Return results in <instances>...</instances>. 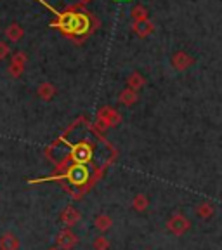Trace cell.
Segmentation results:
<instances>
[{"mask_svg": "<svg viewBox=\"0 0 222 250\" xmlns=\"http://www.w3.org/2000/svg\"><path fill=\"white\" fill-rule=\"evenodd\" d=\"M52 26L59 28L66 37H85L90 31V16L77 9L58 14V21Z\"/></svg>", "mask_w": 222, "mask_h": 250, "instance_id": "6da1fadb", "label": "cell"}, {"mask_svg": "<svg viewBox=\"0 0 222 250\" xmlns=\"http://www.w3.org/2000/svg\"><path fill=\"white\" fill-rule=\"evenodd\" d=\"M191 228V221L186 217V215L182 214H176L172 215L170 219H168L167 223V229L170 231V233L177 234V236H181V234H184L187 229Z\"/></svg>", "mask_w": 222, "mask_h": 250, "instance_id": "7a4b0ae2", "label": "cell"}, {"mask_svg": "<svg viewBox=\"0 0 222 250\" xmlns=\"http://www.w3.org/2000/svg\"><path fill=\"white\" fill-rule=\"evenodd\" d=\"M98 117H99V120L106 125V127H117V125L121 122V115L118 113L117 109L109 108V106H104V108L99 109Z\"/></svg>", "mask_w": 222, "mask_h": 250, "instance_id": "3957f363", "label": "cell"}, {"mask_svg": "<svg viewBox=\"0 0 222 250\" xmlns=\"http://www.w3.org/2000/svg\"><path fill=\"white\" fill-rule=\"evenodd\" d=\"M56 243H58L59 249L70 250V249H73V247L78 243V236L70 229V228H66V229L59 231L58 238H56Z\"/></svg>", "mask_w": 222, "mask_h": 250, "instance_id": "277c9868", "label": "cell"}, {"mask_svg": "<svg viewBox=\"0 0 222 250\" xmlns=\"http://www.w3.org/2000/svg\"><path fill=\"white\" fill-rule=\"evenodd\" d=\"M193 62H195L193 56H189L187 52H184V51H179V52H176V54L172 56V66L176 68L177 71H186L187 68L191 66Z\"/></svg>", "mask_w": 222, "mask_h": 250, "instance_id": "5b68a950", "label": "cell"}, {"mask_svg": "<svg viewBox=\"0 0 222 250\" xmlns=\"http://www.w3.org/2000/svg\"><path fill=\"white\" fill-rule=\"evenodd\" d=\"M66 177H68V181H71L73 184H82L83 181L89 179V170H87L82 164H77V165H73V167H70Z\"/></svg>", "mask_w": 222, "mask_h": 250, "instance_id": "8992f818", "label": "cell"}, {"mask_svg": "<svg viewBox=\"0 0 222 250\" xmlns=\"http://www.w3.org/2000/svg\"><path fill=\"white\" fill-rule=\"evenodd\" d=\"M132 30H134V33H136L137 37H141V39H146V37H149L153 31H155V24H153L149 20L134 21Z\"/></svg>", "mask_w": 222, "mask_h": 250, "instance_id": "52a82bcc", "label": "cell"}, {"mask_svg": "<svg viewBox=\"0 0 222 250\" xmlns=\"http://www.w3.org/2000/svg\"><path fill=\"white\" fill-rule=\"evenodd\" d=\"M80 219H82L80 210H78V208H75V207H71V205L64 208V210H62V214H61V221L66 224V226H75Z\"/></svg>", "mask_w": 222, "mask_h": 250, "instance_id": "ba28073f", "label": "cell"}, {"mask_svg": "<svg viewBox=\"0 0 222 250\" xmlns=\"http://www.w3.org/2000/svg\"><path fill=\"white\" fill-rule=\"evenodd\" d=\"M0 250H20V240L14 233H4L0 236Z\"/></svg>", "mask_w": 222, "mask_h": 250, "instance_id": "9c48e42d", "label": "cell"}, {"mask_svg": "<svg viewBox=\"0 0 222 250\" xmlns=\"http://www.w3.org/2000/svg\"><path fill=\"white\" fill-rule=\"evenodd\" d=\"M73 158L78 164H83V162L90 160V146L87 143H78L73 148Z\"/></svg>", "mask_w": 222, "mask_h": 250, "instance_id": "30bf717a", "label": "cell"}, {"mask_svg": "<svg viewBox=\"0 0 222 250\" xmlns=\"http://www.w3.org/2000/svg\"><path fill=\"white\" fill-rule=\"evenodd\" d=\"M5 37H7L11 42H20V40L24 37V30L21 28V24L12 23L5 28Z\"/></svg>", "mask_w": 222, "mask_h": 250, "instance_id": "8fae6325", "label": "cell"}, {"mask_svg": "<svg viewBox=\"0 0 222 250\" xmlns=\"http://www.w3.org/2000/svg\"><path fill=\"white\" fill-rule=\"evenodd\" d=\"M37 94H39V98L43 99V101H51L56 96V87L52 85L51 82H43V83H40Z\"/></svg>", "mask_w": 222, "mask_h": 250, "instance_id": "7c38bea8", "label": "cell"}, {"mask_svg": "<svg viewBox=\"0 0 222 250\" xmlns=\"http://www.w3.org/2000/svg\"><path fill=\"white\" fill-rule=\"evenodd\" d=\"M120 103L121 104H125V106H132V104H136L137 103V92L136 90H132V89H129V87H127V89L125 90H121L120 92Z\"/></svg>", "mask_w": 222, "mask_h": 250, "instance_id": "4fadbf2b", "label": "cell"}, {"mask_svg": "<svg viewBox=\"0 0 222 250\" xmlns=\"http://www.w3.org/2000/svg\"><path fill=\"white\" fill-rule=\"evenodd\" d=\"M127 83H129V89H132V90H139V89H142L144 87V83H146V80H144V77L139 73V71H134L132 75L129 77V80H127Z\"/></svg>", "mask_w": 222, "mask_h": 250, "instance_id": "5bb4252c", "label": "cell"}, {"mask_svg": "<svg viewBox=\"0 0 222 250\" xmlns=\"http://www.w3.org/2000/svg\"><path fill=\"white\" fill-rule=\"evenodd\" d=\"M94 224H96V228H98L99 231H108L109 228L113 226V219L109 217V215H106V214H99L98 217L94 219Z\"/></svg>", "mask_w": 222, "mask_h": 250, "instance_id": "9a60e30c", "label": "cell"}, {"mask_svg": "<svg viewBox=\"0 0 222 250\" xmlns=\"http://www.w3.org/2000/svg\"><path fill=\"white\" fill-rule=\"evenodd\" d=\"M214 212H215V208H214V205H212L210 202H202L198 207H196V214H198V217H202V219L212 217V215H214Z\"/></svg>", "mask_w": 222, "mask_h": 250, "instance_id": "2e32d148", "label": "cell"}, {"mask_svg": "<svg viewBox=\"0 0 222 250\" xmlns=\"http://www.w3.org/2000/svg\"><path fill=\"white\" fill-rule=\"evenodd\" d=\"M148 205H149V200H148V196H146V195L139 193V195L134 196V200H132V207L136 208L137 212H144L146 208H148Z\"/></svg>", "mask_w": 222, "mask_h": 250, "instance_id": "e0dca14e", "label": "cell"}, {"mask_svg": "<svg viewBox=\"0 0 222 250\" xmlns=\"http://www.w3.org/2000/svg\"><path fill=\"white\" fill-rule=\"evenodd\" d=\"M132 18L134 21H141V20H148V9L144 7V5H136V7L132 9Z\"/></svg>", "mask_w": 222, "mask_h": 250, "instance_id": "ac0fdd59", "label": "cell"}, {"mask_svg": "<svg viewBox=\"0 0 222 250\" xmlns=\"http://www.w3.org/2000/svg\"><path fill=\"white\" fill-rule=\"evenodd\" d=\"M109 249V242L104 236H98L94 240V250H108Z\"/></svg>", "mask_w": 222, "mask_h": 250, "instance_id": "d6986e66", "label": "cell"}, {"mask_svg": "<svg viewBox=\"0 0 222 250\" xmlns=\"http://www.w3.org/2000/svg\"><path fill=\"white\" fill-rule=\"evenodd\" d=\"M26 61H28V56L24 54V52H16V54L12 56V59H11V62H14V64H20V66H23V68H24V64H26Z\"/></svg>", "mask_w": 222, "mask_h": 250, "instance_id": "ffe728a7", "label": "cell"}, {"mask_svg": "<svg viewBox=\"0 0 222 250\" xmlns=\"http://www.w3.org/2000/svg\"><path fill=\"white\" fill-rule=\"evenodd\" d=\"M23 70H24L23 66H20V64H14V62H11V66H9V73H11L14 78L21 77V73H23Z\"/></svg>", "mask_w": 222, "mask_h": 250, "instance_id": "44dd1931", "label": "cell"}, {"mask_svg": "<svg viewBox=\"0 0 222 250\" xmlns=\"http://www.w3.org/2000/svg\"><path fill=\"white\" fill-rule=\"evenodd\" d=\"M9 45L5 42H0V59H5L9 56Z\"/></svg>", "mask_w": 222, "mask_h": 250, "instance_id": "7402d4cb", "label": "cell"}, {"mask_svg": "<svg viewBox=\"0 0 222 250\" xmlns=\"http://www.w3.org/2000/svg\"><path fill=\"white\" fill-rule=\"evenodd\" d=\"M49 250H59V249H49Z\"/></svg>", "mask_w": 222, "mask_h": 250, "instance_id": "603a6c76", "label": "cell"}]
</instances>
